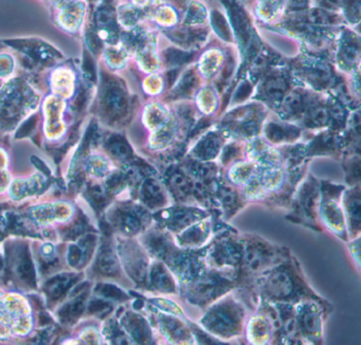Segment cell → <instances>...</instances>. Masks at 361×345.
<instances>
[{
  "instance_id": "cell-10",
  "label": "cell",
  "mask_w": 361,
  "mask_h": 345,
  "mask_svg": "<svg viewBox=\"0 0 361 345\" xmlns=\"http://www.w3.org/2000/svg\"><path fill=\"white\" fill-rule=\"evenodd\" d=\"M326 1L331 4H339L340 0H326Z\"/></svg>"
},
{
  "instance_id": "cell-2",
  "label": "cell",
  "mask_w": 361,
  "mask_h": 345,
  "mask_svg": "<svg viewBox=\"0 0 361 345\" xmlns=\"http://www.w3.org/2000/svg\"><path fill=\"white\" fill-rule=\"evenodd\" d=\"M166 59L169 63L178 65V63L189 61L192 59V55L178 50H168L166 51Z\"/></svg>"
},
{
  "instance_id": "cell-4",
  "label": "cell",
  "mask_w": 361,
  "mask_h": 345,
  "mask_svg": "<svg viewBox=\"0 0 361 345\" xmlns=\"http://www.w3.org/2000/svg\"><path fill=\"white\" fill-rule=\"evenodd\" d=\"M310 20L317 23H329V15L325 14L322 11L316 10L310 14Z\"/></svg>"
},
{
  "instance_id": "cell-6",
  "label": "cell",
  "mask_w": 361,
  "mask_h": 345,
  "mask_svg": "<svg viewBox=\"0 0 361 345\" xmlns=\"http://www.w3.org/2000/svg\"><path fill=\"white\" fill-rule=\"evenodd\" d=\"M251 91V86L247 82L243 83L240 85L238 90L236 91L235 99H244L245 97H248L249 93Z\"/></svg>"
},
{
  "instance_id": "cell-8",
  "label": "cell",
  "mask_w": 361,
  "mask_h": 345,
  "mask_svg": "<svg viewBox=\"0 0 361 345\" xmlns=\"http://www.w3.org/2000/svg\"><path fill=\"white\" fill-rule=\"evenodd\" d=\"M177 76V70L175 71V70H173V71H170L168 73V82L169 84L172 85L173 83H174L175 78H176Z\"/></svg>"
},
{
  "instance_id": "cell-9",
  "label": "cell",
  "mask_w": 361,
  "mask_h": 345,
  "mask_svg": "<svg viewBox=\"0 0 361 345\" xmlns=\"http://www.w3.org/2000/svg\"><path fill=\"white\" fill-rule=\"evenodd\" d=\"M306 0H293V4H295V6H301L303 4H305Z\"/></svg>"
},
{
  "instance_id": "cell-7",
  "label": "cell",
  "mask_w": 361,
  "mask_h": 345,
  "mask_svg": "<svg viewBox=\"0 0 361 345\" xmlns=\"http://www.w3.org/2000/svg\"><path fill=\"white\" fill-rule=\"evenodd\" d=\"M233 61H228L227 65H226L225 70H224V78H228L231 75L232 72H233Z\"/></svg>"
},
{
  "instance_id": "cell-5",
  "label": "cell",
  "mask_w": 361,
  "mask_h": 345,
  "mask_svg": "<svg viewBox=\"0 0 361 345\" xmlns=\"http://www.w3.org/2000/svg\"><path fill=\"white\" fill-rule=\"evenodd\" d=\"M312 120L317 124H323L327 121V112L323 108H319L312 112Z\"/></svg>"
},
{
  "instance_id": "cell-3",
  "label": "cell",
  "mask_w": 361,
  "mask_h": 345,
  "mask_svg": "<svg viewBox=\"0 0 361 345\" xmlns=\"http://www.w3.org/2000/svg\"><path fill=\"white\" fill-rule=\"evenodd\" d=\"M302 99L300 95L293 93V95H287L284 99V107L288 111H297L301 108Z\"/></svg>"
},
{
  "instance_id": "cell-1",
  "label": "cell",
  "mask_w": 361,
  "mask_h": 345,
  "mask_svg": "<svg viewBox=\"0 0 361 345\" xmlns=\"http://www.w3.org/2000/svg\"><path fill=\"white\" fill-rule=\"evenodd\" d=\"M285 88H286V84L280 78H272L266 84V91H267L268 95L274 99L282 97Z\"/></svg>"
}]
</instances>
